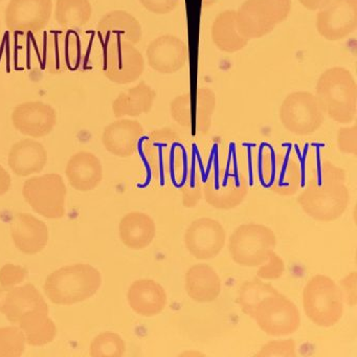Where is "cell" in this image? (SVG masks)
I'll return each mask as SVG.
<instances>
[{
  "mask_svg": "<svg viewBox=\"0 0 357 357\" xmlns=\"http://www.w3.org/2000/svg\"><path fill=\"white\" fill-rule=\"evenodd\" d=\"M315 96L325 116L340 124H350L356 118L357 83L344 68H328L319 76Z\"/></svg>",
  "mask_w": 357,
  "mask_h": 357,
  "instance_id": "6da1fadb",
  "label": "cell"
},
{
  "mask_svg": "<svg viewBox=\"0 0 357 357\" xmlns=\"http://www.w3.org/2000/svg\"><path fill=\"white\" fill-rule=\"evenodd\" d=\"M102 285L101 273L89 264L61 267L45 280V292L56 305L84 302L97 294Z\"/></svg>",
  "mask_w": 357,
  "mask_h": 357,
  "instance_id": "7a4b0ae2",
  "label": "cell"
},
{
  "mask_svg": "<svg viewBox=\"0 0 357 357\" xmlns=\"http://www.w3.org/2000/svg\"><path fill=\"white\" fill-rule=\"evenodd\" d=\"M143 152L152 172L158 176L177 179L185 172L187 147L172 128L162 127L150 132L144 142Z\"/></svg>",
  "mask_w": 357,
  "mask_h": 357,
  "instance_id": "3957f363",
  "label": "cell"
},
{
  "mask_svg": "<svg viewBox=\"0 0 357 357\" xmlns=\"http://www.w3.org/2000/svg\"><path fill=\"white\" fill-rule=\"evenodd\" d=\"M302 298L305 314L319 327H333L344 315L340 286L328 275L319 273L310 278L303 289Z\"/></svg>",
  "mask_w": 357,
  "mask_h": 357,
  "instance_id": "277c9868",
  "label": "cell"
},
{
  "mask_svg": "<svg viewBox=\"0 0 357 357\" xmlns=\"http://www.w3.org/2000/svg\"><path fill=\"white\" fill-rule=\"evenodd\" d=\"M291 0H245L236 11L238 28L248 40L271 34L291 13Z\"/></svg>",
  "mask_w": 357,
  "mask_h": 357,
  "instance_id": "5b68a950",
  "label": "cell"
},
{
  "mask_svg": "<svg viewBox=\"0 0 357 357\" xmlns=\"http://www.w3.org/2000/svg\"><path fill=\"white\" fill-rule=\"evenodd\" d=\"M350 202L346 183L308 181L298 197L305 214L319 222H332L342 216Z\"/></svg>",
  "mask_w": 357,
  "mask_h": 357,
  "instance_id": "8992f818",
  "label": "cell"
},
{
  "mask_svg": "<svg viewBox=\"0 0 357 357\" xmlns=\"http://www.w3.org/2000/svg\"><path fill=\"white\" fill-rule=\"evenodd\" d=\"M277 246V236L271 227L261 223L239 225L229 240V252L236 264L258 267Z\"/></svg>",
  "mask_w": 357,
  "mask_h": 357,
  "instance_id": "52a82bcc",
  "label": "cell"
},
{
  "mask_svg": "<svg viewBox=\"0 0 357 357\" xmlns=\"http://www.w3.org/2000/svg\"><path fill=\"white\" fill-rule=\"evenodd\" d=\"M216 103V95L212 89L199 87L171 101V118L194 135H206L212 127Z\"/></svg>",
  "mask_w": 357,
  "mask_h": 357,
  "instance_id": "ba28073f",
  "label": "cell"
},
{
  "mask_svg": "<svg viewBox=\"0 0 357 357\" xmlns=\"http://www.w3.org/2000/svg\"><path fill=\"white\" fill-rule=\"evenodd\" d=\"M279 119L286 130L305 137L321 128L325 121V112L314 93L294 91L282 102Z\"/></svg>",
  "mask_w": 357,
  "mask_h": 357,
  "instance_id": "9c48e42d",
  "label": "cell"
},
{
  "mask_svg": "<svg viewBox=\"0 0 357 357\" xmlns=\"http://www.w3.org/2000/svg\"><path fill=\"white\" fill-rule=\"evenodd\" d=\"M43 68L50 74L74 72L80 66L82 45L76 31H51L45 33L40 45Z\"/></svg>",
  "mask_w": 357,
  "mask_h": 357,
  "instance_id": "30bf717a",
  "label": "cell"
},
{
  "mask_svg": "<svg viewBox=\"0 0 357 357\" xmlns=\"http://www.w3.org/2000/svg\"><path fill=\"white\" fill-rule=\"evenodd\" d=\"M66 194L63 178L56 173L32 177L22 187L24 200L33 211L49 219L64 217Z\"/></svg>",
  "mask_w": 357,
  "mask_h": 357,
  "instance_id": "8fae6325",
  "label": "cell"
},
{
  "mask_svg": "<svg viewBox=\"0 0 357 357\" xmlns=\"http://www.w3.org/2000/svg\"><path fill=\"white\" fill-rule=\"evenodd\" d=\"M250 317L265 334L273 337L291 335L301 326L298 307L281 292L264 298Z\"/></svg>",
  "mask_w": 357,
  "mask_h": 357,
  "instance_id": "7c38bea8",
  "label": "cell"
},
{
  "mask_svg": "<svg viewBox=\"0 0 357 357\" xmlns=\"http://www.w3.org/2000/svg\"><path fill=\"white\" fill-rule=\"evenodd\" d=\"M248 194V181L237 169L214 168L204 181V198L216 210L238 208Z\"/></svg>",
  "mask_w": 357,
  "mask_h": 357,
  "instance_id": "4fadbf2b",
  "label": "cell"
},
{
  "mask_svg": "<svg viewBox=\"0 0 357 357\" xmlns=\"http://www.w3.org/2000/svg\"><path fill=\"white\" fill-rule=\"evenodd\" d=\"M144 70L145 60L135 45L125 43L104 45L102 72L110 82L130 84L141 78Z\"/></svg>",
  "mask_w": 357,
  "mask_h": 357,
  "instance_id": "5bb4252c",
  "label": "cell"
},
{
  "mask_svg": "<svg viewBox=\"0 0 357 357\" xmlns=\"http://www.w3.org/2000/svg\"><path fill=\"white\" fill-rule=\"evenodd\" d=\"M315 26L326 40L347 38L357 29V0H329L317 11Z\"/></svg>",
  "mask_w": 357,
  "mask_h": 357,
  "instance_id": "9a60e30c",
  "label": "cell"
},
{
  "mask_svg": "<svg viewBox=\"0 0 357 357\" xmlns=\"http://www.w3.org/2000/svg\"><path fill=\"white\" fill-rule=\"evenodd\" d=\"M227 231L216 219L202 217L190 223L183 241L188 252L197 260L216 258L225 248Z\"/></svg>",
  "mask_w": 357,
  "mask_h": 357,
  "instance_id": "2e32d148",
  "label": "cell"
},
{
  "mask_svg": "<svg viewBox=\"0 0 357 357\" xmlns=\"http://www.w3.org/2000/svg\"><path fill=\"white\" fill-rule=\"evenodd\" d=\"M263 181L271 192L279 196H294L300 189L301 167L298 160L288 154L269 152L261 166Z\"/></svg>",
  "mask_w": 357,
  "mask_h": 357,
  "instance_id": "e0dca14e",
  "label": "cell"
},
{
  "mask_svg": "<svg viewBox=\"0 0 357 357\" xmlns=\"http://www.w3.org/2000/svg\"><path fill=\"white\" fill-rule=\"evenodd\" d=\"M52 0H11L5 12L8 30L37 34L45 30L53 14Z\"/></svg>",
  "mask_w": 357,
  "mask_h": 357,
  "instance_id": "ac0fdd59",
  "label": "cell"
},
{
  "mask_svg": "<svg viewBox=\"0 0 357 357\" xmlns=\"http://www.w3.org/2000/svg\"><path fill=\"white\" fill-rule=\"evenodd\" d=\"M146 57L154 72L172 75L185 68L189 51L185 41L175 35L166 34L158 36L149 43Z\"/></svg>",
  "mask_w": 357,
  "mask_h": 357,
  "instance_id": "d6986e66",
  "label": "cell"
},
{
  "mask_svg": "<svg viewBox=\"0 0 357 357\" xmlns=\"http://www.w3.org/2000/svg\"><path fill=\"white\" fill-rule=\"evenodd\" d=\"M12 122L16 130L26 137H47L57 124V112L49 104L40 101L26 102L14 108Z\"/></svg>",
  "mask_w": 357,
  "mask_h": 357,
  "instance_id": "ffe728a7",
  "label": "cell"
},
{
  "mask_svg": "<svg viewBox=\"0 0 357 357\" xmlns=\"http://www.w3.org/2000/svg\"><path fill=\"white\" fill-rule=\"evenodd\" d=\"M33 310L50 311L43 294L33 284L20 287L0 286V312L6 315L8 321L18 325L22 315Z\"/></svg>",
  "mask_w": 357,
  "mask_h": 357,
  "instance_id": "44dd1931",
  "label": "cell"
},
{
  "mask_svg": "<svg viewBox=\"0 0 357 357\" xmlns=\"http://www.w3.org/2000/svg\"><path fill=\"white\" fill-rule=\"evenodd\" d=\"M143 125L137 120L119 119L104 129L102 143L110 153L119 158H130L144 137Z\"/></svg>",
  "mask_w": 357,
  "mask_h": 357,
  "instance_id": "7402d4cb",
  "label": "cell"
},
{
  "mask_svg": "<svg viewBox=\"0 0 357 357\" xmlns=\"http://www.w3.org/2000/svg\"><path fill=\"white\" fill-rule=\"evenodd\" d=\"M98 34L104 45L114 43L137 45L141 43L143 30L135 16L123 10H114L100 20Z\"/></svg>",
  "mask_w": 357,
  "mask_h": 357,
  "instance_id": "603a6c76",
  "label": "cell"
},
{
  "mask_svg": "<svg viewBox=\"0 0 357 357\" xmlns=\"http://www.w3.org/2000/svg\"><path fill=\"white\" fill-rule=\"evenodd\" d=\"M127 301L137 314L153 317L165 310L168 296L164 286L158 282L152 279H139L129 287Z\"/></svg>",
  "mask_w": 357,
  "mask_h": 357,
  "instance_id": "cb8c5ba5",
  "label": "cell"
},
{
  "mask_svg": "<svg viewBox=\"0 0 357 357\" xmlns=\"http://www.w3.org/2000/svg\"><path fill=\"white\" fill-rule=\"evenodd\" d=\"M11 234L16 248L26 255L43 252L49 242L47 225L31 214H16L12 219Z\"/></svg>",
  "mask_w": 357,
  "mask_h": 357,
  "instance_id": "d4e9b609",
  "label": "cell"
},
{
  "mask_svg": "<svg viewBox=\"0 0 357 357\" xmlns=\"http://www.w3.org/2000/svg\"><path fill=\"white\" fill-rule=\"evenodd\" d=\"M185 289L194 302L208 304L219 298L222 283L218 273L211 265L200 263L190 267L185 273Z\"/></svg>",
  "mask_w": 357,
  "mask_h": 357,
  "instance_id": "484cf974",
  "label": "cell"
},
{
  "mask_svg": "<svg viewBox=\"0 0 357 357\" xmlns=\"http://www.w3.org/2000/svg\"><path fill=\"white\" fill-rule=\"evenodd\" d=\"M66 174L77 191H93L103 179V167L95 154L81 151L68 160Z\"/></svg>",
  "mask_w": 357,
  "mask_h": 357,
  "instance_id": "4316f807",
  "label": "cell"
},
{
  "mask_svg": "<svg viewBox=\"0 0 357 357\" xmlns=\"http://www.w3.org/2000/svg\"><path fill=\"white\" fill-rule=\"evenodd\" d=\"M10 168L18 176L40 173L47 162V152L45 146L35 139H22L14 144L8 158Z\"/></svg>",
  "mask_w": 357,
  "mask_h": 357,
  "instance_id": "83f0119b",
  "label": "cell"
},
{
  "mask_svg": "<svg viewBox=\"0 0 357 357\" xmlns=\"http://www.w3.org/2000/svg\"><path fill=\"white\" fill-rule=\"evenodd\" d=\"M119 234L126 248L133 250H145L155 238V222L145 213L131 212L121 220Z\"/></svg>",
  "mask_w": 357,
  "mask_h": 357,
  "instance_id": "f1b7e54d",
  "label": "cell"
},
{
  "mask_svg": "<svg viewBox=\"0 0 357 357\" xmlns=\"http://www.w3.org/2000/svg\"><path fill=\"white\" fill-rule=\"evenodd\" d=\"M156 91L142 81L128 91L121 93L112 103V112L116 119L137 118L142 114H149L153 108Z\"/></svg>",
  "mask_w": 357,
  "mask_h": 357,
  "instance_id": "f546056e",
  "label": "cell"
},
{
  "mask_svg": "<svg viewBox=\"0 0 357 357\" xmlns=\"http://www.w3.org/2000/svg\"><path fill=\"white\" fill-rule=\"evenodd\" d=\"M211 38L219 51L227 54L242 51L250 41L240 32L234 10L221 12L215 17L211 28Z\"/></svg>",
  "mask_w": 357,
  "mask_h": 357,
  "instance_id": "4dcf8cb0",
  "label": "cell"
},
{
  "mask_svg": "<svg viewBox=\"0 0 357 357\" xmlns=\"http://www.w3.org/2000/svg\"><path fill=\"white\" fill-rule=\"evenodd\" d=\"M20 330L24 333L26 344L30 346H45L55 340L57 327L49 312L33 310L22 315L18 321Z\"/></svg>",
  "mask_w": 357,
  "mask_h": 357,
  "instance_id": "1f68e13d",
  "label": "cell"
},
{
  "mask_svg": "<svg viewBox=\"0 0 357 357\" xmlns=\"http://www.w3.org/2000/svg\"><path fill=\"white\" fill-rule=\"evenodd\" d=\"M93 16L89 0H57L54 17L63 30L77 31L89 24Z\"/></svg>",
  "mask_w": 357,
  "mask_h": 357,
  "instance_id": "d6a6232c",
  "label": "cell"
},
{
  "mask_svg": "<svg viewBox=\"0 0 357 357\" xmlns=\"http://www.w3.org/2000/svg\"><path fill=\"white\" fill-rule=\"evenodd\" d=\"M279 290L271 283L263 281L259 278L243 282L238 289L236 303L244 314L252 317L255 309L267 296L278 294Z\"/></svg>",
  "mask_w": 357,
  "mask_h": 357,
  "instance_id": "836d02e7",
  "label": "cell"
},
{
  "mask_svg": "<svg viewBox=\"0 0 357 357\" xmlns=\"http://www.w3.org/2000/svg\"><path fill=\"white\" fill-rule=\"evenodd\" d=\"M89 352L93 357H122L126 352V344L116 332H103L93 338Z\"/></svg>",
  "mask_w": 357,
  "mask_h": 357,
  "instance_id": "e575fe53",
  "label": "cell"
},
{
  "mask_svg": "<svg viewBox=\"0 0 357 357\" xmlns=\"http://www.w3.org/2000/svg\"><path fill=\"white\" fill-rule=\"evenodd\" d=\"M26 350V340L20 327L0 328V357H20Z\"/></svg>",
  "mask_w": 357,
  "mask_h": 357,
  "instance_id": "d590c367",
  "label": "cell"
},
{
  "mask_svg": "<svg viewBox=\"0 0 357 357\" xmlns=\"http://www.w3.org/2000/svg\"><path fill=\"white\" fill-rule=\"evenodd\" d=\"M204 198V181L194 167L185 174V183L181 187V202L187 208H194Z\"/></svg>",
  "mask_w": 357,
  "mask_h": 357,
  "instance_id": "8d00e7d4",
  "label": "cell"
},
{
  "mask_svg": "<svg viewBox=\"0 0 357 357\" xmlns=\"http://www.w3.org/2000/svg\"><path fill=\"white\" fill-rule=\"evenodd\" d=\"M296 344L292 338L271 340L261 347L257 357H296Z\"/></svg>",
  "mask_w": 357,
  "mask_h": 357,
  "instance_id": "74e56055",
  "label": "cell"
},
{
  "mask_svg": "<svg viewBox=\"0 0 357 357\" xmlns=\"http://www.w3.org/2000/svg\"><path fill=\"white\" fill-rule=\"evenodd\" d=\"M284 273H285V263L283 259L275 250H271L266 260L258 266L257 278L263 281H273V280L280 279Z\"/></svg>",
  "mask_w": 357,
  "mask_h": 357,
  "instance_id": "f35d334b",
  "label": "cell"
},
{
  "mask_svg": "<svg viewBox=\"0 0 357 357\" xmlns=\"http://www.w3.org/2000/svg\"><path fill=\"white\" fill-rule=\"evenodd\" d=\"M337 148L342 153L357 155V125L338 129L336 135Z\"/></svg>",
  "mask_w": 357,
  "mask_h": 357,
  "instance_id": "ab89813d",
  "label": "cell"
},
{
  "mask_svg": "<svg viewBox=\"0 0 357 357\" xmlns=\"http://www.w3.org/2000/svg\"><path fill=\"white\" fill-rule=\"evenodd\" d=\"M28 277V271L24 267L14 264H6L0 269V286L13 287L22 283Z\"/></svg>",
  "mask_w": 357,
  "mask_h": 357,
  "instance_id": "60d3db41",
  "label": "cell"
},
{
  "mask_svg": "<svg viewBox=\"0 0 357 357\" xmlns=\"http://www.w3.org/2000/svg\"><path fill=\"white\" fill-rule=\"evenodd\" d=\"M342 300L346 305L355 307L357 305V273L352 271L342 278L338 284Z\"/></svg>",
  "mask_w": 357,
  "mask_h": 357,
  "instance_id": "b9f144b4",
  "label": "cell"
},
{
  "mask_svg": "<svg viewBox=\"0 0 357 357\" xmlns=\"http://www.w3.org/2000/svg\"><path fill=\"white\" fill-rule=\"evenodd\" d=\"M181 0H139L147 11L158 15H166L178 7Z\"/></svg>",
  "mask_w": 357,
  "mask_h": 357,
  "instance_id": "7bdbcfd3",
  "label": "cell"
},
{
  "mask_svg": "<svg viewBox=\"0 0 357 357\" xmlns=\"http://www.w3.org/2000/svg\"><path fill=\"white\" fill-rule=\"evenodd\" d=\"M12 185V179L8 171L0 165V196L9 192Z\"/></svg>",
  "mask_w": 357,
  "mask_h": 357,
  "instance_id": "ee69618b",
  "label": "cell"
},
{
  "mask_svg": "<svg viewBox=\"0 0 357 357\" xmlns=\"http://www.w3.org/2000/svg\"><path fill=\"white\" fill-rule=\"evenodd\" d=\"M329 0H298V3L308 11H319Z\"/></svg>",
  "mask_w": 357,
  "mask_h": 357,
  "instance_id": "f6af8a7d",
  "label": "cell"
},
{
  "mask_svg": "<svg viewBox=\"0 0 357 357\" xmlns=\"http://www.w3.org/2000/svg\"><path fill=\"white\" fill-rule=\"evenodd\" d=\"M218 0H202V7L204 9H208V8L213 7L216 5Z\"/></svg>",
  "mask_w": 357,
  "mask_h": 357,
  "instance_id": "bcb514c9",
  "label": "cell"
},
{
  "mask_svg": "<svg viewBox=\"0 0 357 357\" xmlns=\"http://www.w3.org/2000/svg\"><path fill=\"white\" fill-rule=\"evenodd\" d=\"M181 355H185V356H199V355L204 354H202V353L199 352H185L183 353Z\"/></svg>",
  "mask_w": 357,
  "mask_h": 357,
  "instance_id": "7dc6e473",
  "label": "cell"
},
{
  "mask_svg": "<svg viewBox=\"0 0 357 357\" xmlns=\"http://www.w3.org/2000/svg\"><path fill=\"white\" fill-rule=\"evenodd\" d=\"M0 30H1V26H0Z\"/></svg>",
  "mask_w": 357,
  "mask_h": 357,
  "instance_id": "c3c4849f",
  "label": "cell"
},
{
  "mask_svg": "<svg viewBox=\"0 0 357 357\" xmlns=\"http://www.w3.org/2000/svg\"><path fill=\"white\" fill-rule=\"evenodd\" d=\"M0 1H3V0H0Z\"/></svg>",
  "mask_w": 357,
  "mask_h": 357,
  "instance_id": "681fc988",
  "label": "cell"
}]
</instances>
